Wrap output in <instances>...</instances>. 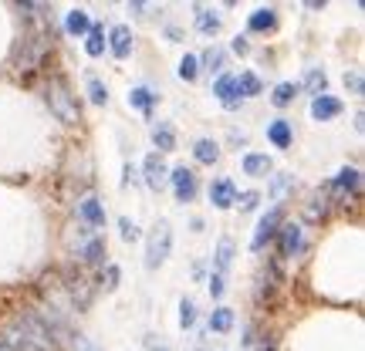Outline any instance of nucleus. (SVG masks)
<instances>
[{
	"label": "nucleus",
	"mask_w": 365,
	"mask_h": 351,
	"mask_svg": "<svg viewBox=\"0 0 365 351\" xmlns=\"http://www.w3.org/2000/svg\"><path fill=\"white\" fill-rule=\"evenodd\" d=\"M47 105H51V112L61 118L65 125H78V105H75L68 84H65L61 78L51 81V88H47Z\"/></svg>",
	"instance_id": "f257e3e1"
},
{
	"label": "nucleus",
	"mask_w": 365,
	"mask_h": 351,
	"mask_svg": "<svg viewBox=\"0 0 365 351\" xmlns=\"http://www.w3.org/2000/svg\"><path fill=\"white\" fill-rule=\"evenodd\" d=\"M169 250H173V230H169V223L162 220V223H156V230L149 234V243H146V267L156 271L162 260L169 257Z\"/></svg>",
	"instance_id": "f03ea898"
},
{
	"label": "nucleus",
	"mask_w": 365,
	"mask_h": 351,
	"mask_svg": "<svg viewBox=\"0 0 365 351\" xmlns=\"http://www.w3.org/2000/svg\"><path fill=\"white\" fill-rule=\"evenodd\" d=\"M169 179H173V193H176L179 203H193V196H197V176H193V169L176 166L169 172Z\"/></svg>",
	"instance_id": "7ed1b4c3"
},
{
	"label": "nucleus",
	"mask_w": 365,
	"mask_h": 351,
	"mask_svg": "<svg viewBox=\"0 0 365 351\" xmlns=\"http://www.w3.org/2000/svg\"><path fill=\"white\" fill-rule=\"evenodd\" d=\"M278 227H281V206L261 216V223H257V234H254V240H250V250H264V243H267L271 236L278 234Z\"/></svg>",
	"instance_id": "20e7f679"
},
{
	"label": "nucleus",
	"mask_w": 365,
	"mask_h": 351,
	"mask_svg": "<svg viewBox=\"0 0 365 351\" xmlns=\"http://www.w3.org/2000/svg\"><path fill=\"white\" fill-rule=\"evenodd\" d=\"M47 47H51V41L47 38H27L24 41V47H21V54H17V68H27V71H31Z\"/></svg>",
	"instance_id": "39448f33"
},
{
	"label": "nucleus",
	"mask_w": 365,
	"mask_h": 351,
	"mask_svg": "<svg viewBox=\"0 0 365 351\" xmlns=\"http://www.w3.org/2000/svg\"><path fill=\"white\" fill-rule=\"evenodd\" d=\"M234 199H237V186H234L230 179H217V183L210 186V203H213L217 210H230Z\"/></svg>",
	"instance_id": "423d86ee"
},
{
	"label": "nucleus",
	"mask_w": 365,
	"mask_h": 351,
	"mask_svg": "<svg viewBox=\"0 0 365 351\" xmlns=\"http://www.w3.org/2000/svg\"><path fill=\"white\" fill-rule=\"evenodd\" d=\"M362 172L359 169H342L338 176H335V183H331V190L338 199H345L349 193H359V186H362V179H359Z\"/></svg>",
	"instance_id": "0eeeda50"
},
{
	"label": "nucleus",
	"mask_w": 365,
	"mask_h": 351,
	"mask_svg": "<svg viewBox=\"0 0 365 351\" xmlns=\"http://www.w3.org/2000/svg\"><path fill=\"white\" fill-rule=\"evenodd\" d=\"M78 216L88 227H105V206L95 199V196H85L78 203Z\"/></svg>",
	"instance_id": "6e6552de"
},
{
	"label": "nucleus",
	"mask_w": 365,
	"mask_h": 351,
	"mask_svg": "<svg viewBox=\"0 0 365 351\" xmlns=\"http://www.w3.org/2000/svg\"><path fill=\"white\" fill-rule=\"evenodd\" d=\"M166 176H169V169L162 166L159 152H153V156H146V186L159 193V190H162V183H166Z\"/></svg>",
	"instance_id": "1a4fd4ad"
},
{
	"label": "nucleus",
	"mask_w": 365,
	"mask_h": 351,
	"mask_svg": "<svg viewBox=\"0 0 365 351\" xmlns=\"http://www.w3.org/2000/svg\"><path fill=\"white\" fill-rule=\"evenodd\" d=\"M342 115V102L338 98H331V95H318L315 102H311V118H318V122H328V118Z\"/></svg>",
	"instance_id": "9d476101"
},
{
	"label": "nucleus",
	"mask_w": 365,
	"mask_h": 351,
	"mask_svg": "<svg viewBox=\"0 0 365 351\" xmlns=\"http://www.w3.org/2000/svg\"><path fill=\"white\" fill-rule=\"evenodd\" d=\"M109 47H112V54L115 58H129L132 54V31L119 24V27H112V34H109Z\"/></svg>",
	"instance_id": "9b49d317"
},
{
	"label": "nucleus",
	"mask_w": 365,
	"mask_h": 351,
	"mask_svg": "<svg viewBox=\"0 0 365 351\" xmlns=\"http://www.w3.org/2000/svg\"><path fill=\"white\" fill-rule=\"evenodd\" d=\"M213 95H217L227 109H234V105H237V78H234V75H220L217 84H213Z\"/></svg>",
	"instance_id": "f8f14e48"
},
{
	"label": "nucleus",
	"mask_w": 365,
	"mask_h": 351,
	"mask_svg": "<svg viewBox=\"0 0 365 351\" xmlns=\"http://www.w3.org/2000/svg\"><path fill=\"white\" fill-rule=\"evenodd\" d=\"M278 234H281V253L284 257H294V253L301 250V227H298V223H287Z\"/></svg>",
	"instance_id": "ddd939ff"
},
{
	"label": "nucleus",
	"mask_w": 365,
	"mask_h": 351,
	"mask_svg": "<svg viewBox=\"0 0 365 351\" xmlns=\"http://www.w3.org/2000/svg\"><path fill=\"white\" fill-rule=\"evenodd\" d=\"M267 139L274 142V149H287L291 139H294V135H291V122H287V118L271 122V125H267Z\"/></svg>",
	"instance_id": "4468645a"
},
{
	"label": "nucleus",
	"mask_w": 365,
	"mask_h": 351,
	"mask_svg": "<svg viewBox=\"0 0 365 351\" xmlns=\"http://www.w3.org/2000/svg\"><path fill=\"white\" fill-rule=\"evenodd\" d=\"M247 27H250V31H274V27H278V10H271V7L254 10L250 21H247Z\"/></svg>",
	"instance_id": "2eb2a0df"
},
{
	"label": "nucleus",
	"mask_w": 365,
	"mask_h": 351,
	"mask_svg": "<svg viewBox=\"0 0 365 351\" xmlns=\"http://www.w3.org/2000/svg\"><path fill=\"white\" fill-rule=\"evenodd\" d=\"M243 172H247V176H267V172H271V156H264V152L243 156Z\"/></svg>",
	"instance_id": "dca6fc26"
},
{
	"label": "nucleus",
	"mask_w": 365,
	"mask_h": 351,
	"mask_svg": "<svg viewBox=\"0 0 365 351\" xmlns=\"http://www.w3.org/2000/svg\"><path fill=\"white\" fill-rule=\"evenodd\" d=\"M153 142H156V149H162V152L176 149V132H173L169 122H159V125L153 128Z\"/></svg>",
	"instance_id": "f3484780"
},
{
	"label": "nucleus",
	"mask_w": 365,
	"mask_h": 351,
	"mask_svg": "<svg viewBox=\"0 0 365 351\" xmlns=\"http://www.w3.org/2000/svg\"><path fill=\"white\" fill-rule=\"evenodd\" d=\"M193 156H197V162H203V166H213V162L220 159V146H217L213 139H200V142L193 146Z\"/></svg>",
	"instance_id": "a211bd4d"
},
{
	"label": "nucleus",
	"mask_w": 365,
	"mask_h": 351,
	"mask_svg": "<svg viewBox=\"0 0 365 351\" xmlns=\"http://www.w3.org/2000/svg\"><path fill=\"white\" fill-rule=\"evenodd\" d=\"M230 328H234V311H230V308H217V311L210 314V331L227 335Z\"/></svg>",
	"instance_id": "6ab92c4d"
},
{
	"label": "nucleus",
	"mask_w": 365,
	"mask_h": 351,
	"mask_svg": "<svg viewBox=\"0 0 365 351\" xmlns=\"http://www.w3.org/2000/svg\"><path fill=\"white\" fill-rule=\"evenodd\" d=\"M153 102H156V95L149 91V88H132V95H129V105L132 109H139V112H153Z\"/></svg>",
	"instance_id": "aec40b11"
},
{
	"label": "nucleus",
	"mask_w": 365,
	"mask_h": 351,
	"mask_svg": "<svg viewBox=\"0 0 365 351\" xmlns=\"http://www.w3.org/2000/svg\"><path fill=\"white\" fill-rule=\"evenodd\" d=\"M85 51H88L91 58H98V54L105 51V31H102V24H91V27H88V41H85Z\"/></svg>",
	"instance_id": "412c9836"
},
{
	"label": "nucleus",
	"mask_w": 365,
	"mask_h": 351,
	"mask_svg": "<svg viewBox=\"0 0 365 351\" xmlns=\"http://www.w3.org/2000/svg\"><path fill=\"white\" fill-rule=\"evenodd\" d=\"M65 27H68V34H88V27H91L88 10H71L68 21H65Z\"/></svg>",
	"instance_id": "4be33fe9"
},
{
	"label": "nucleus",
	"mask_w": 365,
	"mask_h": 351,
	"mask_svg": "<svg viewBox=\"0 0 365 351\" xmlns=\"http://www.w3.org/2000/svg\"><path fill=\"white\" fill-rule=\"evenodd\" d=\"M197 31L206 34V38H213V34L220 31V17L210 14V10H197Z\"/></svg>",
	"instance_id": "5701e85b"
},
{
	"label": "nucleus",
	"mask_w": 365,
	"mask_h": 351,
	"mask_svg": "<svg viewBox=\"0 0 365 351\" xmlns=\"http://www.w3.org/2000/svg\"><path fill=\"white\" fill-rule=\"evenodd\" d=\"M305 88L318 98V95H324V88H328V78H324V71L322 68H311L308 75H305Z\"/></svg>",
	"instance_id": "b1692460"
},
{
	"label": "nucleus",
	"mask_w": 365,
	"mask_h": 351,
	"mask_svg": "<svg viewBox=\"0 0 365 351\" xmlns=\"http://www.w3.org/2000/svg\"><path fill=\"white\" fill-rule=\"evenodd\" d=\"M203 65H206V71H223V65H227V51H223V47H206Z\"/></svg>",
	"instance_id": "393cba45"
},
{
	"label": "nucleus",
	"mask_w": 365,
	"mask_h": 351,
	"mask_svg": "<svg viewBox=\"0 0 365 351\" xmlns=\"http://www.w3.org/2000/svg\"><path fill=\"white\" fill-rule=\"evenodd\" d=\"M81 257H85V264H102V260H105V240L95 236V240L81 250Z\"/></svg>",
	"instance_id": "a878e982"
},
{
	"label": "nucleus",
	"mask_w": 365,
	"mask_h": 351,
	"mask_svg": "<svg viewBox=\"0 0 365 351\" xmlns=\"http://www.w3.org/2000/svg\"><path fill=\"white\" fill-rule=\"evenodd\" d=\"M237 95H247V98H254V95H261V81H257V75H241L237 78Z\"/></svg>",
	"instance_id": "bb28decb"
},
{
	"label": "nucleus",
	"mask_w": 365,
	"mask_h": 351,
	"mask_svg": "<svg viewBox=\"0 0 365 351\" xmlns=\"http://www.w3.org/2000/svg\"><path fill=\"white\" fill-rule=\"evenodd\" d=\"M294 95H298V84H291V81H284V84H278V88H274V95H271V98H274V105H291V102H294Z\"/></svg>",
	"instance_id": "cd10ccee"
},
{
	"label": "nucleus",
	"mask_w": 365,
	"mask_h": 351,
	"mask_svg": "<svg viewBox=\"0 0 365 351\" xmlns=\"http://www.w3.org/2000/svg\"><path fill=\"white\" fill-rule=\"evenodd\" d=\"M179 78H183V81H197V78H200V61H197L193 54H186V58L179 61Z\"/></svg>",
	"instance_id": "c85d7f7f"
},
{
	"label": "nucleus",
	"mask_w": 365,
	"mask_h": 351,
	"mask_svg": "<svg viewBox=\"0 0 365 351\" xmlns=\"http://www.w3.org/2000/svg\"><path fill=\"white\" fill-rule=\"evenodd\" d=\"M230 260H234V243L230 240H220V247H217V271L223 273L230 267Z\"/></svg>",
	"instance_id": "c756f323"
},
{
	"label": "nucleus",
	"mask_w": 365,
	"mask_h": 351,
	"mask_svg": "<svg viewBox=\"0 0 365 351\" xmlns=\"http://www.w3.org/2000/svg\"><path fill=\"white\" fill-rule=\"evenodd\" d=\"M193 321H197V304H193L190 297H183V301H179V324H183V328H193Z\"/></svg>",
	"instance_id": "7c9ffc66"
},
{
	"label": "nucleus",
	"mask_w": 365,
	"mask_h": 351,
	"mask_svg": "<svg viewBox=\"0 0 365 351\" xmlns=\"http://www.w3.org/2000/svg\"><path fill=\"white\" fill-rule=\"evenodd\" d=\"M88 95H91L95 105H105V102H109V91H105V84L98 78H88Z\"/></svg>",
	"instance_id": "2f4dec72"
},
{
	"label": "nucleus",
	"mask_w": 365,
	"mask_h": 351,
	"mask_svg": "<svg viewBox=\"0 0 365 351\" xmlns=\"http://www.w3.org/2000/svg\"><path fill=\"white\" fill-rule=\"evenodd\" d=\"M119 230H122V240H125V243L139 240V227H135V223H132L129 216H122V220H119Z\"/></svg>",
	"instance_id": "473e14b6"
},
{
	"label": "nucleus",
	"mask_w": 365,
	"mask_h": 351,
	"mask_svg": "<svg viewBox=\"0 0 365 351\" xmlns=\"http://www.w3.org/2000/svg\"><path fill=\"white\" fill-rule=\"evenodd\" d=\"M257 199H261V196L254 193V190H250V193H237V199H234V206H241L243 213H247V210H254V206H257Z\"/></svg>",
	"instance_id": "72a5a7b5"
},
{
	"label": "nucleus",
	"mask_w": 365,
	"mask_h": 351,
	"mask_svg": "<svg viewBox=\"0 0 365 351\" xmlns=\"http://www.w3.org/2000/svg\"><path fill=\"white\" fill-rule=\"evenodd\" d=\"M102 284H105L109 291H115V287H119V267H109L105 277H102Z\"/></svg>",
	"instance_id": "f704fd0d"
},
{
	"label": "nucleus",
	"mask_w": 365,
	"mask_h": 351,
	"mask_svg": "<svg viewBox=\"0 0 365 351\" xmlns=\"http://www.w3.org/2000/svg\"><path fill=\"white\" fill-rule=\"evenodd\" d=\"M291 183H294V176H278V179H274V196L281 199V196H284V190H287Z\"/></svg>",
	"instance_id": "c9c22d12"
},
{
	"label": "nucleus",
	"mask_w": 365,
	"mask_h": 351,
	"mask_svg": "<svg viewBox=\"0 0 365 351\" xmlns=\"http://www.w3.org/2000/svg\"><path fill=\"white\" fill-rule=\"evenodd\" d=\"M345 84L355 91V95H362V75L359 71H352V75H345Z\"/></svg>",
	"instance_id": "e433bc0d"
},
{
	"label": "nucleus",
	"mask_w": 365,
	"mask_h": 351,
	"mask_svg": "<svg viewBox=\"0 0 365 351\" xmlns=\"http://www.w3.org/2000/svg\"><path fill=\"white\" fill-rule=\"evenodd\" d=\"M210 294H213V297H220V294H223V277H220V273H213V277H210Z\"/></svg>",
	"instance_id": "4c0bfd02"
},
{
	"label": "nucleus",
	"mask_w": 365,
	"mask_h": 351,
	"mask_svg": "<svg viewBox=\"0 0 365 351\" xmlns=\"http://www.w3.org/2000/svg\"><path fill=\"white\" fill-rule=\"evenodd\" d=\"M247 47H250L247 38H234V51H237V54H247Z\"/></svg>",
	"instance_id": "58836bf2"
},
{
	"label": "nucleus",
	"mask_w": 365,
	"mask_h": 351,
	"mask_svg": "<svg viewBox=\"0 0 365 351\" xmlns=\"http://www.w3.org/2000/svg\"><path fill=\"white\" fill-rule=\"evenodd\" d=\"M78 348H81V351H98L95 345H91V341H78Z\"/></svg>",
	"instance_id": "ea45409f"
},
{
	"label": "nucleus",
	"mask_w": 365,
	"mask_h": 351,
	"mask_svg": "<svg viewBox=\"0 0 365 351\" xmlns=\"http://www.w3.org/2000/svg\"><path fill=\"white\" fill-rule=\"evenodd\" d=\"M261 351H274V341H267V345H261Z\"/></svg>",
	"instance_id": "a19ab883"
},
{
	"label": "nucleus",
	"mask_w": 365,
	"mask_h": 351,
	"mask_svg": "<svg viewBox=\"0 0 365 351\" xmlns=\"http://www.w3.org/2000/svg\"><path fill=\"white\" fill-rule=\"evenodd\" d=\"M156 351H169V348H156Z\"/></svg>",
	"instance_id": "79ce46f5"
},
{
	"label": "nucleus",
	"mask_w": 365,
	"mask_h": 351,
	"mask_svg": "<svg viewBox=\"0 0 365 351\" xmlns=\"http://www.w3.org/2000/svg\"><path fill=\"white\" fill-rule=\"evenodd\" d=\"M0 351H3V348H0Z\"/></svg>",
	"instance_id": "37998d69"
}]
</instances>
